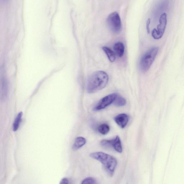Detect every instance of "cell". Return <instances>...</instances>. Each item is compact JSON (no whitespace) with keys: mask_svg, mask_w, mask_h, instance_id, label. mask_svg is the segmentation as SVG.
I'll return each instance as SVG.
<instances>
[{"mask_svg":"<svg viewBox=\"0 0 184 184\" xmlns=\"http://www.w3.org/2000/svg\"><path fill=\"white\" fill-rule=\"evenodd\" d=\"M22 115H23V113L22 112H20L16 116L13 124V129L14 131H16L19 128L21 121Z\"/></svg>","mask_w":184,"mask_h":184,"instance_id":"7c38bea8","label":"cell"},{"mask_svg":"<svg viewBox=\"0 0 184 184\" xmlns=\"http://www.w3.org/2000/svg\"><path fill=\"white\" fill-rule=\"evenodd\" d=\"M97 183L96 179L92 177L86 178L82 182L83 184H94Z\"/></svg>","mask_w":184,"mask_h":184,"instance_id":"9a60e30c","label":"cell"},{"mask_svg":"<svg viewBox=\"0 0 184 184\" xmlns=\"http://www.w3.org/2000/svg\"><path fill=\"white\" fill-rule=\"evenodd\" d=\"M114 53L118 57H121L123 56L125 47L122 42H118L116 43L113 46Z\"/></svg>","mask_w":184,"mask_h":184,"instance_id":"9c48e42d","label":"cell"},{"mask_svg":"<svg viewBox=\"0 0 184 184\" xmlns=\"http://www.w3.org/2000/svg\"><path fill=\"white\" fill-rule=\"evenodd\" d=\"M1 1L2 2H5L6 1H7V0H1Z\"/></svg>","mask_w":184,"mask_h":184,"instance_id":"ac0fdd59","label":"cell"},{"mask_svg":"<svg viewBox=\"0 0 184 184\" xmlns=\"http://www.w3.org/2000/svg\"><path fill=\"white\" fill-rule=\"evenodd\" d=\"M113 103L116 107H122L126 105V101L124 98L118 95Z\"/></svg>","mask_w":184,"mask_h":184,"instance_id":"4fadbf2b","label":"cell"},{"mask_svg":"<svg viewBox=\"0 0 184 184\" xmlns=\"http://www.w3.org/2000/svg\"><path fill=\"white\" fill-rule=\"evenodd\" d=\"M151 20L150 18H149V19L147 20L146 22V28L147 32H148V34L150 33V28H149V26H150V24Z\"/></svg>","mask_w":184,"mask_h":184,"instance_id":"2e32d148","label":"cell"},{"mask_svg":"<svg viewBox=\"0 0 184 184\" xmlns=\"http://www.w3.org/2000/svg\"><path fill=\"white\" fill-rule=\"evenodd\" d=\"M110 127L107 124L104 123L100 125L98 128V131L103 135H106L110 131Z\"/></svg>","mask_w":184,"mask_h":184,"instance_id":"5bb4252c","label":"cell"},{"mask_svg":"<svg viewBox=\"0 0 184 184\" xmlns=\"http://www.w3.org/2000/svg\"><path fill=\"white\" fill-rule=\"evenodd\" d=\"M101 146L105 147H112L116 152L119 153L122 152L121 142L119 137L116 136L111 140H104L101 142Z\"/></svg>","mask_w":184,"mask_h":184,"instance_id":"52a82bcc","label":"cell"},{"mask_svg":"<svg viewBox=\"0 0 184 184\" xmlns=\"http://www.w3.org/2000/svg\"><path fill=\"white\" fill-rule=\"evenodd\" d=\"M90 156L92 158L101 162L110 176L113 175L117 165V161L115 157L102 152L92 153Z\"/></svg>","mask_w":184,"mask_h":184,"instance_id":"7a4b0ae2","label":"cell"},{"mask_svg":"<svg viewBox=\"0 0 184 184\" xmlns=\"http://www.w3.org/2000/svg\"><path fill=\"white\" fill-rule=\"evenodd\" d=\"M159 24L157 27V30H153L152 32V36L155 39H159L162 37L164 34L167 24V15L163 13L160 16L159 20Z\"/></svg>","mask_w":184,"mask_h":184,"instance_id":"5b68a950","label":"cell"},{"mask_svg":"<svg viewBox=\"0 0 184 184\" xmlns=\"http://www.w3.org/2000/svg\"><path fill=\"white\" fill-rule=\"evenodd\" d=\"M117 95V94L113 93L104 97L98 102L94 108V110L95 111H99L105 109L110 104L113 103L114 100Z\"/></svg>","mask_w":184,"mask_h":184,"instance_id":"8992f818","label":"cell"},{"mask_svg":"<svg viewBox=\"0 0 184 184\" xmlns=\"http://www.w3.org/2000/svg\"><path fill=\"white\" fill-rule=\"evenodd\" d=\"M107 22L108 27L114 33L118 34L121 31L122 28L121 19L117 12L110 14L107 18Z\"/></svg>","mask_w":184,"mask_h":184,"instance_id":"277c9868","label":"cell"},{"mask_svg":"<svg viewBox=\"0 0 184 184\" xmlns=\"http://www.w3.org/2000/svg\"><path fill=\"white\" fill-rule=\"evenodd\" d=\"M86 142V140L83 137H77L75 139V142L72 146L73 150H76L82 148Z\"/></svg>","mask_w":184,"mask_h":184,"instance_id":"30bf717a","label":"cell"},{"mask_svg":"<svg viewBox=\"0 0 184 184\" xmlns=\"http://www.w3.org/2000/svg\"><path fill=\"white\" fill-rule=\"evenodd\" d=\"M104 52L109 59V60L111 62H113L116 60V56L115 53L112 51L111 49L107 47L104 46L102 48Z\"/></svg>","mask_w":184,"mask_h":184,"instance_id":"8fae6325","label":"cell"},{"mask_svg":"<svg viewBox=\"0 0 184 184\" xmlns=\"http://www.w3.org/2000/svg\"><path fill=\"white\" fill-rule=\"evenodd\" d=\"M69 180L67 178H63L61 181L60 184H67L69 183Z\"/></svg>","mask_w":184,"mask_h":184,"instance_id":"e0dca14e","label":"cell"},{"mask_svg":"<svg viewBox=\"0 0 184 184\" xmlns=\"http://www.w3.org/2000/svg\"><path fill=\"white\" fill-rule=\"evenodd\" d=\"M114 121L120 128L126 127L129 121V117L127 114L122 113L118 114L114 118Z\"/></svg>","mask_w":184,"mask_h":184,"instance_id":"ba28073f","label":"cell"},{"mask_svg":"<svg viewBox=\"0 0 184 184\" xmlns=\"http://www.w3.org/2000/svg\"><path fill=\"white\" fill-rule=\"evenodd\" d=\"M109 77L103 71L95 72L90 75L88 79L87 90L89 93H94L101 90L107 85Z\"/></svg>","mask_w":184,"mask_h":184,"instance_id":"6da1fadb","label":"cell"},{"mask_svg":"<svg viewBox=\"0 0 184 184\" xmlns=\"http://www.w3.org/2000/svg\"><path fill=\"white\" fill-rule=\"evenodd\" d=\"M158 47H153L148 50L141 58L140 62V68L143 73L148 71L156 58L158 52Z\"/></svg>","mask_w":184,"mask_h":184,"instance_id":"3957f363","label":"cell"}]
</instances>
